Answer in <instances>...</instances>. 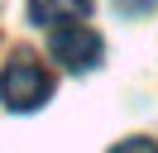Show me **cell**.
Listing matches in <instances>:
<instances>
[{
  "instance_id": "obj_1",
  "label": "cell",
  "mask_w": 158,
  "mask_h": 153,
  "mask_svg": "<svg viewBox=\"0 0 158 153\" xmlns=\"http://www.w3.org/2000/svg\"><path fill=\"white\" fill-rule=\"evenodd\" d=\"M48 96H53V76L34 53H15L5 62V72H0V101L10 110H39Z\"/></svg>"
},
{
  "instance_id": "obj_2",
  "label": "cell",
  "mask_w": 158,
  "mask_h": 153,
  "mask_svg": "<svg viewBox=\"0 0 158 153\" xmlns=\"http://www.w3.org/2000/svg\"><path fill=\"white\" fill-rule=\"evenodd\" d=\"M53 57L67 72H91L101 62V38L77 19H62V24H53Z\"/></svg>"
},
{
  "instance_id": "obj_3",
  "label": "cell",
  "mask_w": 158,
  "mask_h": 153,
  "mask_svg": "<svg viewBox=\"0 0 158 153\" xmlns=\"http://www.w3.org/2000/svg\"><path fill=\"white\" fill-rule=\"evenodd\" d=\"M91 0H29V19L34 24H62V19H86Z\"/></svg>"
},
{
  "instance_id": "obj_4",
  "label": "cell",
  "mask_w": 158,
  "mask_h": 153,
  "mask_svg": "<svg viewBox=\"0 0 158 153\" xmlns=\"http://www.w3.org/2000/svg\"><path fill=\"white\" fill-rule=\"evenodd\" d=\"M110 153H158V143L153 139H125V143H115Z\"/></svg>"
},
{
  "instance_id": "obj_5",
  "label": "cell",
  "mask_w": 158,
  "mask_h": 153,
  "mask_svg": "<svg viewBox=\"0 0 158 153\" xmlns=\"http://www.w3.org/2000/svg\"><path fill=\"white\" fill-rule=\"evenodd\" d=\"M120 10H125V14H144V10H153L158 0H115Z\"/></svg>"
}]
</instances>
